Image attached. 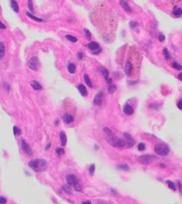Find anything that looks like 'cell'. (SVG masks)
Wrapping results in <instances>:
<instances>
[{"label": "cell", "mask_w": 182, "mask_h": 204, "mask_svg": "<svg viewBox=\"0 0 182 204\" xmlns=\"http://www.w3.org/2000/svg\"><path fill=\"white\" fill-rule=\"evenodd\" d=\"M104 132L106 134V140H107L108 143L115 148H124L126 146L125 141L122 139H120L117 136H115L113 133L112 132L108 127H104Z\"/></svg>", "instance_id": "cell-1"}, {"label": "cell", "mask_w": 182, "mask_h": 204, "mask_svg": "<svg viewBox=\"0 0 182 204\" xmlns=\"http://www.w3.org/2000/svg\"><path fill=\"white\" fill-rule=\"evenodd\" d=\"M30 167L35 172H43L47 167V161L44 159H37L29 163Z\"/></svg>", "instance_id": "cell-2"}, {"label": "cell", "mask_w": 182, "mask_h": 204, "mask_svg": "<svg viewBox=\"0 0 182 204\" xmlns=\"http://www.w3.org/2000/svg\"><path fill=\"white\" fill-rule=\"evenodd\" d=\"M66 181L67 184H70L71 186H73V188L77 192H81L82 191V186L80 184V183H79V180L75 174H68L66 176Z\"/></svg>", "instance_id": "cell-3"}, {"label": "cell", "mask_w": 182, "mask_h": 204, "mask_svg": "<svg viewBox=\"0 0 182 204\" xmlns=\"http://www.w3.org/2000/svg\"><path fill=\"white\" fill-rule=\"evenodd\" d=\"M154 151H155L156 154H158L160 156H166L170 152V147L164 142H160V143L155 144Z\"/></svg>", "instance_id": "cell-4"}, {"label": "cell", "mask_w": 182, "mask_h": 204, "mask_svg": "<svg viewBox=\"0 0 182 204\" xmlns=\"http://www.w3.org/2000/svg\"><path fill=\"white\" fill-rule=\"evenodd\" d=\"M158 159L154 155H150V154H145L142 156L138 158V162L142 164V165H148V164L152 163L153 161H154Z\"/></svg>", "instance_id": "cell-5"}, {"label": "cell", "mask_w": 182, "mask_h": 204, "mask_svg": "<svg viewBox=\"0 0 182 204\" xmlns=\"http://www.w3.org/2000/svg\"><path fill=\"white\" fill-rule=\"evenodd\" d=\"M28 66L30 67V69H32L34 71H37L40 67V63L39 60L37 56H32L29 61H28Z\"/></svg>", "instance_id": "cell-6"}, {"label": "cell", "mask_w": 182, "mask_h": 204, "mask_svg": "<svg viewBox=\"0 0 182 204\" xmlns=\"http://www.w3.org/2000/svg\"><path fill=\"white\" fill-rule=\"evenodd\" d=\"M22 151L24 152L26 155H28V156H32V149H31V148L30 147V145L28 144L23 139L22 140Z\"/></svg>", "instance_id": "cell-7"}, {"label": "cell", "mask_w": 182, "mask_h": 204, "mask_svg": "<svg viewBox=\"0 0 182 204\" xmlns=\"http://www.w3.org/2000/svg\"><path fill=\"white\" fill-rule=\"evenodd\" d=\"M103 100H104V91H103V90H100V91L95 96L94 104L97 105V106H100V105L102 104V102H103Z\"/></svg>", "instance_id": "cell-8"}, {"label": "cell", "mask_w": 182, "mask_h": 204, "mask_svg": "<svg viewBox=\"0 0 182 204\" xmlns=\"http://www.w3.org/2000/svg\"><path fill=\"white\" fill-rule=\"evenodd\" d=\"M123 135H124V138H125V143L127 144V146H128V147H132V146L135 144V140H134V138L132 137L130 134H128V133H124Z\"/></svg>", "instance_id": "cell-9"}, {"label": "cell", "mask_w": 182, "mask_h": 204, "mask_svg": "<svg viewBox=\"0 0 182 204\" xmlns=\"http://www.w3.org/2000/svg\"><path fill=\"white\" fill-rule=\"evenodd\" d=\"M62 118H63V121L64 124H71V123L74 121V117L72 116L70 114H64V115L62 116Z\"/></svg>", "instance_id": "cell-10"}, {"label": "cell", "mask_w": 182, "mask_h": 204, "mask_svg": "<svg viewBox=\"0 0 182 204\" xmlns=\"http://www.w3.org/2000/svg\"><path fill=\"white\" fill-rule=\"evenodd\" d=\"M119 3H120V5H121V6L123 8V9H124V11L127 12V13H129V14H131L132 10H131L130 6L129 5V3H128V2H126V1H123V0H121Z\"/></svg>", "instance_id": "cell-11"}, {"label": "cell", "mask_w": 182, "mask_h": 204, "mask_svg": "<svg viewBox=\"0 0 182 204\" xmlns=\"http://www.w3.org/2000/svg\"><path fill=\"white\" fill-rule=\"evenodd\" d=\"M132 71H133V65H132V64L130 63V62H127L126 65H125V67H124V72H125V74L130 76V74H131V73H132Z\"/></svg>", "instance_id": "cell-12"}, {"label": "cell", "mask_w": 182, "mask_h": 204, "mask_svg": "<svg viewBox=\"0 0 182 204\" xmlns=\"http://www.w3.org/2000/svg\"><path fill=\"white\" fill-rule=\"evenodd\" d=\"M88 48L94 52V51H96L97 49H99V48H100V46H99V44H98L97 42L91 41V42H89V44H88Z\"/></svg>", "instance_id": "cell-13"}, {"label": "cell", "mask_w": 182, "mask_h": 204, "mask_svg": "<svg viewBox=\"0 0 182 204\" xmlns=\"http://www.w3.org/2000/svg\"><path fill=\"white\" fill-rule=\"evenodd\" d=\"M123 112H124V114L127 115H132L133 114V108L131 107V106H130L129 104H126L124 107H123Z\"/></svg>", "instance_id": "cell-14"}, {"label": "cell", "mask_w": 182, "mask_h": 204, "mask_svg": "<svg viewBox=\"0 0 182 204\" xmlns=\"http://www.w3.org/2000/svg\"><path fill=\"white\" fill-rule=\"evenodd\" d=\"M30 86L34 90H41L43 89V87H42V85H41L40 83L37 82V81H35V80L30 82Z\"/></svg>", "instance_id": "cell-15"}, {"label": "cell", "mask_w": 182, "mask_h": 204, "mask_svg": "<svg viewBox=\"0 0 182 204\" xmlns=\"http://www.w3.org/2000/svg\"><path fill=\"white\" fill-rule=\"evenodd\" d=\"M78 90L82 96H84V97L88 96V90H87V88L84 86V84H79V85L78 86Z\"/></svg>", "instance_id": "cell-16"}, {"label": "cell", "mask_w": 182, "mask_h": 204, "mask_svg": "<svg viewBox=\"0 0 182 204\" xmlns=\"http://www.w3.org/2000/svg\"><path fill=\"white\" fill-rule=\"evenodd\" d=\"M60 141H61V144L62 146H65L67 142V137H66V134L64 132H60Z\"/></svg>", "instance_id": "cell-17"}, {"label": "cell", "mask_w": 182, "mask_h": 204, "mask_svg": "<svg viewBox=\"0 0 182 204\" xmlns=\"http://www.w3.org/2000/svg\"><path fill=\"white\" fill-rule=\"evenodd\" d=\"M172 15L176 16V17H179L182 15V9L178 6H175L172 10Z\"/></svg>", "instance_id": "cell-18"}, {"label": "cell", "mask_w": 182, "mask_h": 204, "mask_svg": "<svg viewBox=\"0 0 182 204\" xmlns=\"http://www.w3.org/2000/svg\"><path fill=\"white\" fill-rule=\"evenodd\" d=\"M26 15L28 16V17H30V19H32V20H34V21H36V22H44L45 20H43V19H41V18H38V17H37V16H35V15H33L31 13H30V12H27L26 13Z\"/></svg>", "instance_id": "cell-19"}, {"label": "cell", "mask_w": 182, "mask_h": 204, "mask_svg": "<svg viewBox=\"0 0 182 204\" xmlns=\"http://www.w3.org/2000/svg\"><path fill=\"white\" fill-rule=\"evenodd\" d=\"M67 70L70 74H74L75 71H76V66L73 63H70L67 66Z\"/></svg>", "instance_id": "cell-20"}, {"label": "cell", "mask_w": 182, "mask_h": 204, "mask_svg": "<svg viewBox=\"0 0 182 204\" xmlns=\"http://www.w3.org/2000/svg\"><path fill=\"white\" fill-rule=\"evenodd\" d=\"M10 4H11V7L13 8V10H14L15 13H18L19 5H18V4H17V2L14 1V0H12L11 2H10Z\"/></svg>", "instance_id": "cell-21"}, {"label": "cell", "mask_w": 182, "mask_h": 204, "mask_svg": "<svg viewBox=\"0 0 182 204\" xmlns=\"http://www.w3.org/2000/svg\"><path fill=\"white\" fill-rule=\"evenodd\" d=\"M5 47L3 42H0V59H2L5 56Z\"/></svg>", "instance_id": "cell-22"}, {"label": "cell", "mask_w": 182, "mask_h": 204, "mask_svg": "<svg viewBox=\"0 0 182 204\" xmlns=\"http://www.w3.org/2000/svg\"><path fill=\"white\" fill-rule=\"evenodd\" d=\"M107 90H108V92L110 93V94H112V93H114L117 90V86L115 85V84H110V85H108V88H107Z\"/></svg>", "instance_id": "cell-23"}, {"label": "cell", "mask_w": 182, "mask_h": 204, "mask_svg": "<svg viewBox=\"0 0 182 204\" xmlns=\"http://www.w3.org/2000/svg\"><path fill=\"white\" fill-rule=\"evenodd\" d=\"M99 71H100V73L102 74V75L104 77V79H105V80H107L108 75H109V72H108L107 69H106V68H104V67H101Z\"/></svg>", "instance_id": "cell-24"}, {"label": "cell", "mask_w": 182, "mask_h": 204, "mask_svg": "<svg viewBox=\"0 0 182 204\" xmlns=\"http://www.w3.org/2000/svg\"><path fill=\"white\" fill-rule=\"evenodd\" d=\"M83 77H84V81H85L86 84L89 86V88H92L93 85H92V82H91V81H90L89 75H88V74H84V76H83Z\"/></svg>", "instance_id": "cell-25"}, {"label": "cell", "mask_w": 182, "mask_h": 204, "mask_svg": "<svg viewBox=\"0 0 182 204\" xmlns=\"http://www.w3.org/2000/svg\"><path fill=\"white\" fill-rule=\"evenodd\" d=\"M166 184H167V185L169 186V188L171 189L172 191H176V190H177L176 184H175L172 181H171V180H167V181H166Z\"/></svg>", "instance_id": "cell-26"}, {"label": "cell", "mask_w": 182, "mask_h": 204, "mask_svg": "<svg viewBox=\"0 0 182 204\" xmlns=\"http://www.w3.org/2000/svg\"><path fill=\"white\" fill-rule=\"evenodd\" d=\"M62 188H63V190L66 193H69V194H71V187L70 184H64V185H63Z\"/></svg>", "instance_id": "cell-27"}, {"label": "cell", "mask_w": 182, "mask_h": 204, "mask_svg": "<svg viewBox=\"0 0 182 204\" xmlns=\"http://www.w3.org/2000/svg\"><path fill=\"white\" fill-rule=\"evenodd\" d=\"M117 167H118V169H121V170H123V171H129V170H130V167H129V166H128L127 164L118 165V166H117Z\"/></svg>", "instance_id": "cell-28"}, {"label": "cell", "mask_w": 182, "mask_h": 204, "mask_svg": "<svg viewBox=\"0 0 182 204\" xmlns=\"http://www.w3.org/2000/svg\"><path fill=\"white\" fill-rule=\"evenodd\" d=\"M163 55H164V57H165V59L169 60L171 58V54L169 52V50L167 49V48H163Z\"/></svg>", "instance_id": "cell-29"}, {"label": "cell", "mask_w": 182, "mask_h": 204, "mask_svg": "<svg viewBox=\"0 0 182 204\" xmlns=\"http://www.w3.org/2000/svg\"><path fill=\"white\" fill-rule=\"evenodd\" d=\"M65 38H66L68 40L71 41V42H77V41H78V39H77V38L74 37V36H71V35H66Z\"/></svg>", "instance_id": "cell-30"}, {"label": "cell", "mask_w": 182, "mask_h": 204, "mask_svg": "<svg viewBox=\"0 0 182 204\" xmlns=\"http://www.w3.org/2000/svg\"><path fill=\"white\" fill-rule=\"evenodd\" d=\"M172 67L174 69H176V70H181L182 69V66L178 63H177V62H173L172 63Z\"/></svg>", "instance_id": "cell-31"}, {"label": "cell", "mask_w": 182, "mask_h": 204, "mask_svg": "<svg viewBox=\"0 0 182 204\" xmlns=\"http://www.w3.org/2000/svg\"><path fill=\"white\" fill-rule=\"evenodd\" d=\"M21 134H22L21 129H19L17 126H14V134L15 136L16 135H20Z\"/></svg>", "instance_id": "cell-32"}, {"label": "cell", "mask_w": 182, "mask_h": 204, "mask_svg": "<svg viewBox=\"0 0 182 204\" xmlns=\"http://www.w3.org/2000/svg\"><path fill=\"white\" fill-rule=\"evenodd\" d=\"M84 34H85L86 38H87V40H91V33H90V31L89 30H87V29H84Z\"/></svg>", "instance_id": "cell-33"}, {"label": "cell", "mask_w": 182, "mask_h": 204, "mask_svg": "<svg viewBox=\"0 0 182 204\" xmlns=\"http://www.w3.org/2000/svg\"><path fill=\"white\" fill-rule=\"evenodd\" d=\"M138 149L139 151H143V150H145V144L144 142H140L139 144L138 145Z\"/></svg>", "instance_id": "cell-34"}, {"label": "cell", "mask_w": 182, "mask_h": 204, "mask_svg": "<svg viewBox=\"0 0 182 204\" xmlns=\"http://www.w3.org/2000/svg\"><path fill=\"white\" fill-rule=\"evenodd\" d=\"M56 152L58 156H61V155H63V153H64V149L63 148H56Z\"/></svg>", "instance_id": "cell-35"}, {"label": "cell", "mask_w": 182, "mask_h": 204, "mask_svg": "<svg viewBox=\"0 0 182 204\" xmlns=\"http://www.w3.org/2000/svg\"><path fill=\"white\" fill-rule=\"evenodd\" d=\"M130 26L131 29H135V28H137V27H138V23L137 22H130Z\"/></svg>", "instance_id": "cell-36"}, {"label": "cell", "mask_w": 182, "mask_h": 204, "mask_svg": "<svg viewBox=\"0 0 182 204\" xmlns=\"http://www.w3.org/2000/svg\"><path fill=\"white\" fill-rule=\"evenodd\" d=\"M32 5H32V1H31V0H29V1H28V7H29V9L30 10V12H34V8Z\"/></svg>", "instance_id": "cell-37"}, {"label": "cell", "mask_w": 182, "mask_h": 204, "mask_svg": "<svg viewBox=\"0 0 182 204\" xmlns=\"http://www.w3.org/2000/svg\"><path fill=\"white\" fill-rule=\"evenodd\" d=\"M94 172H95V165L92 164V165L89 167V174H91V175H93Z\"/></svg>", "instance_id": "cell-38"}, {"label": "cell", "mask_w": 182, "mask_h": 204, "mask_svg": "<svg viewBox=\"0 0 182 204\" xmlns=\"http://www.w3.org/2000/svg\"><path fill=\"white\" fill-rule=\"evenodd\" d=\"M97 204H112L110 201H107V200H97Z\"/></svg>", "instance_id": "cell-39"}, {"label": "cell", "mask_w": 182, "mask_h": 204, "mask_svg": "<svg viewBox=\"0 0 182 204\" xmlns=\"http://www.w3.org/2000/svg\"><path fill=\"white\" fill-rule=\"evenodd\" d=\"M7 202V200L3 196H0V204H5Z\"/></svg>", "instance_id": "cell-40"}, {"label": "cell", "mask_w": 182, "mask_h": 204, "mask_svg": "<svg viewBox=\"0 0 182 204\" xmlns=\"http://www.w3.org/2000/svg\"><path fill=\"white\" fill-rule=\"evenodd\" d=\"M158 39H159V40H160V41H164V40H165V36H164L163 33H160V34H159V37H158Z\"/></svg>", "instance_id": "cell-41"}, {"label": "cell", "mask_w": 182, "mask_h": 204, "mask_svg": "<svg viewBox=\"0 0 182 204\" xmlns=\"http://www.w3.org/2000/svg\"><path fill=\"white\" fill-rule=\"evenodd\" d=\"M178 108H179L180 110H182V100H180L178 102Z\"/></svg>", "instance_id": "cell-42"}, {"label": "cell", "mask_w": 182, "mask_h": 204, "mask_svg": "<svg viewBox=\"0 0 182 204\" xmlns=\"http://www.w3.org/2000/svg\"><path fill=\"white\" fill-rule=\"evenodd\" d=\"M4 87H5V89L7 91H9V90H10V86H9L8 83H4Z\"/></svg>", "instance_id": "cell-43"}, {"label": "cell", "mask_w": 182, "mask_h": 204, "mask_svg": "<svg viewBox=\"0 0 182 204\" xmlns=\"http://www.w3.org/2000/svg\"><path fill=\"white\" fill-rule=\"evenodd\" d=\"M82 57H83V53H82V52L78 53V58H79V59L81 60V59H82Z\"/></svg>", "instance_id": "cell-44"}, {"label": "cell", "mask_w": 182, "mask_h": 204, "mask_svg": "<svg viewBox=\"0 0 182 204\" xmlns=\"http://www.w3.org/2000/svg\"><path fill=\"white\" fill-rule=\"evenodd\" d=\"M178 188H179V191H180V193H182V184H181V183L179 182V181H178Z\"/></svg>", "instance_id": "cell-45"}, {"label": "cell", "mask_w": 182, "mask_h": 204, "mask_svg": "<svg viewBox=\"0 0 182 204\" xmlns=\"http://www.w3.org/2000/svg\"><path fill=\"white\" fill-rule=\"evenodd\" d=\"M0 29H2V30L5 29V25L4 23H2V22H1V21H0Z\"/></svg>", "instance_id": "cell-46"}, {"label": "cell", "mask_w": 182, "mask_h": 204, "mask_svg": "<svg viewBox=\"0 0 182 204\" xmlns=\"http://www.w3.org/2000/svg\"><path fill=\"white\" fill-rule=\"evenodd\" d=\"M100 52H101V48H99V49H97V50H96V51H94L93 54L94 55H97V54H99Z\"/></svg>", "instance_id": "cell-47"}, {"label": "cell", "mask_w": 182, "mask_h": 204, "mask_svg": "<svg viewBox=\"0 0 182 204\" xmlns=\"http://www.w3.org/2000/svg\"><path fill=\"white\" fill-rule=\"evenodd\" d=\"M178 80H180V81H182V73H180V74L178 75Z\"/></svg>", "instance_id": "cell-48"}, {"label": "cell", "mask_w": 182, "mask_h": 204, "mask_svg": "<svg viewBox=\"0 0 182 204\" xmlns=\"http://www.w3.org/2000/svg\"><path fill=\"white\" fill-rule=\"evenodd\" d=\"M82 204H91V202H90L89 200H84V201L82 202Z\"/></svg>", "instance_id": "cell-49"}, {"label": "cell", "mask_w": 182, "mask_h": 204, "mask_svg": "<svg viewBox=\"0 0 182 204\" xmlns=\"http://www.w3.org/2000/svg\"><path fill=\"white\" fill-rule=\"evenodd\" d=\"M50 146H51V144H50V143H49V144L47 145V147H46V149H48L50 148Z\"/></svg>", "instance_id": "cell-50"}, {"label": "cell", "mask_w": 182, "mask_h": 204, "mask_svg": "<svg viewBox=\"0 0 182 204\" xmlns=\"http://www.w3.org/2000/svg\"><path fill=\"white\" fill-rule=\"evenodd\" d=\"M160 166H161V167H166V166H165L164 164H162V163L160 164Z\"/></svg>", "instance_id": "cell-51"}, {"label": "cell", "mask_w": 182, "mask_h": 204, "mask_svg": "<svg viewBox=\"0 0 182 204\" xmlns=\"http://www.w3.org/2000/svg\"><path fill=\"white\" fill-rule=\"evenodd\" d=\"M55 124H56V125H57V124H59V120H58V119H57V120H56V122L55 123Z\"/></svg>", "instance_id": "cell-52"}]
</instances>
